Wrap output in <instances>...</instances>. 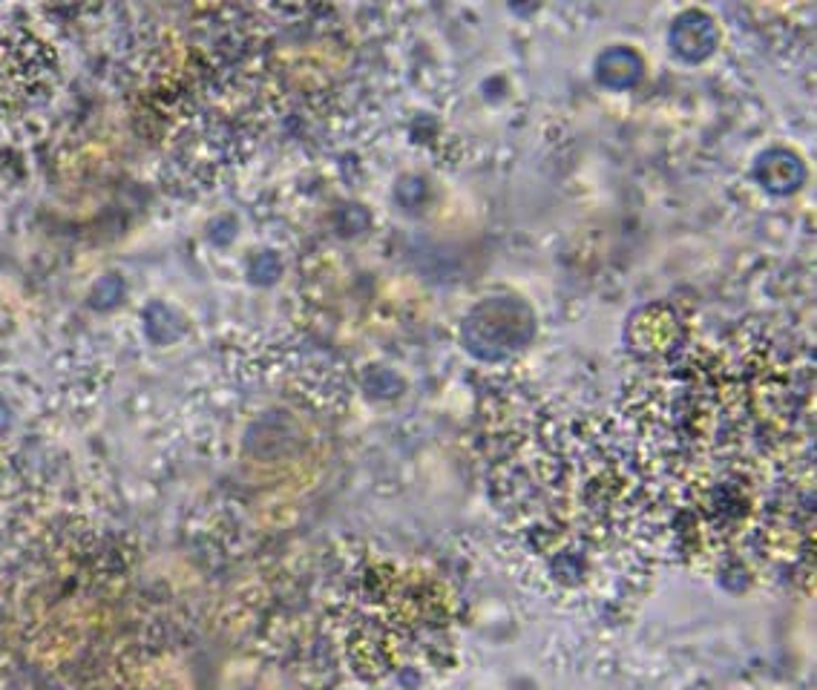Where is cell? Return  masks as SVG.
<instances>
[{"instance_id":"obj_1","label":"cell","mask_w":817,"mask_h":690,"mask_svg":"<svg viewBox=\"0 0 817 690\" xmlns=\"http://www.w3.org/2000/svg\"><path fill=\"white\" fill-rule=\"evenodd\" d=\"M501 332L506 334L510 343L519 345L533 332V314L515 299H492V303L479 305L466 319L470 348L486 354V357H495V337Z\"/></svg>"},{"instance_id":"obj_2","label":"cell","mask_w":817,"mask_h":690,"mask_svg":"<svg viewBox=\"0 0 817 690\" xmlns=\"http://www.w3.org/2000/svg\"><path fill=\"white\" fill-rule=\"evenodd\" d=\"M713 41H717L713 23L700 12L682 14L671 29L673 49H677L682 58H688V61H700V58H706L713 49Z\"/></svg>"},{"instance_id":"obj_3","label":"cell","mask_w":817,"mask_h":690,"mask_svg":"<svg viewBox=\"0 0 817 690\" xmlns=\"http://www.w3.org/2000/svg\"><path fill=\"white\" fill-rule=\"evenodd\" d=\"M599 76L610 87H631L642 76V61L633 49L617 47L604 52L602 61H599Z\"/></svg>"},{"instance_id":"obj_4","label":"cell","mask_w":817,"mask_h":690,"mask_svg":"<svg viewBox=\"0 0 817 690\" xmlns=\"http://www.w3.org/2000/svg\"><path fill=\"white\" fill-rule=\"evenodd\" d=\"M760 179L771 187V190H791L804 181V165L786 150H775L769 156H762L760 161Z\"/></svg>"},{"instance_id":"obj_5","label":"cell","mask_w":817,"mask_h":690,"mask_svg":"<svg viewBox=\"0 0 817 690\" xmlns=\"http://www.w3.org/2000/svg\"><path fill=\"white\" fill-rule=\"evenodd\" d=\"M121 290H125L121 279H118V276H107V279H101V283L96 285V290H92V305H96V308L116 305L118 297H121Z\"/></svg>"}]
</instances>
